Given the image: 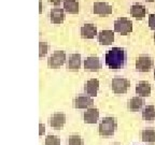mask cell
I'll list each match as a JSON object with an SVG mask.
<instances>
[{
  "label": "cell",
  "instance_id": "cell-1",
  "mask_svg": "<svg viewBox=\"0 0 155 145\" xmlns=\"http://www.w3.org/2000/svg\"><path fill=\"white\" fill-rule=\"evenodd\" d=\"M107 67L112 71H117L126 65L127 61V52L123 47H112L107 51L104 56Z\"/></svg>",
  "mask_w": 155,
  "mask_h": 145
},
{
  "label": "cell",
  "instance_id": "cell-2",
  "mask_svg": "<svg viewBox=\"0 0 155 145\" xmlns=\"http://www.w3.org/2000/svg\"><path fill=\"white\" fill-rule=\"evenodd\" d=\"M116 128H117V121H116L115 117H111V116H108V117H104L102 121L99 124V134L101 137H111L114 134Z\"/></svg>",
  "mask_w": 155,
  "mask_h": 145
},
{
  "label": "cell",
  "instance_id": "cell-3",
  "mask_svg": "<svg viewBox=\"0 0 155 145\" xmlns=\"http://www.w3.org/2000/svg\"><path fill=\"white\" fill-rule=\"evenodd\" d=\"M129 86H130V82H129V80H127L126 77L116 76V77H114L111 82V88L114 94H116V95L125 94V92L128 90Z\"/></svg>",
  "mask_w": 155,
  "mask_h": 145
},
{
  "label": "cell",
  "instance_id": "cell-4",
  "mask_svg": "<svg viewBox=\"0 0 155 145\" xmlns=\"http://www.w3.org/2000/svg\"><path fill=\"white\" fill-rule=\"evenodd\" d=\"M114 31L119 32L122 36L130 34L133 31V22L126 17H121L114 22Z\"/></svg>",
  "mask_w": 155,
  "mask_h": 145
},
{
  "label": "cell",
  "instance_id": "cell-5",
  "mask_svg": "<svg viewBox=\"0 0 155 145\" xmlns=\"http://www.w3.org/2000/svg\"><path fill=\"white\" fill-rule=\"evenodd\" d=\"M153 68V58L148 55H140L136 59V70L138 72H150Z\"/></svg>",
  "mask_w": 155,
  "mask_h": 145
},
{
  "label": "cell",
  "instance_id": "cell-6",
  "mask_svg": "<svg viewBox=\"0 0 155 145\" xmlns=\"http://www.w3.org/2000/svg\"><path fill=\"white\" fill-rule=\"evenodd\" d=\"M67 61V56L64 51H55L48 59V66L52 69L59 68Z\"/></svg>",
  "mask_w": 155,
  "mask_h": 145
},
{
  "label": "cell",
  "instance_id": "cell-7",
  "mask_svg": "<svg viewBox=\"0 0 155 145\" xmlns=\"http://www.w3.org/2000/svg\"><path fill=\"white\" fill-rule=\"evenodd\" d=\"M102 65L99 57L90 56L84 60V71L85 72H98L101 69Z\"/></svg>",
  "mask_w": 155,
  "mask_h": 145
},
{
  "label": "cell",
  "instance_id": "cell-8",
  "mask_svg": "<svg viewBox=\"0 0 155 145\" xmlns=\"http://www.w3.org/2000/svg\"><path fill=\"white\" fill-rule=\"evenodd\" d=\"M94 104V100L91 96L79 95L73 99V108L74 109H90Z\"/></svg>",
  "mask_w": 155,
  "mask_h": 145
},
{
  "label": "cell",
  "instance_id": "cell-9",
  "mask_svg": "<svg viewBox=\"0 0 155 145\" xmlns=\"http://www.w3.org/2000/svg\"><path fill=\"white\" fill-rule=\"evenodd\" d=\"M81 68V55L80 54H70L66 61V69L69 72H78Z\"/></svg>",
  "mask_w": 155,
  "mask_h": 145
},
{
  "label": "cell",
  "instance_id": "cell-10",
  "mask_svg": "<svg viewBox=\"0 0 155 145\" xmlns=\"http://www.w3.org/2000/svg\"><path fill=\"white\" fill-rule=\"evenodd\" d=\"M48 123L52 128L55 130H61L66 124V115L64 113H55L50 117Z\"/></svg>",
  "mask_w": 155,
  "mask_h": 145
},
{
  "label": "cell",
  "instance_id": "cell-11",
  "mask_svg": "<svg viewBox=\"0 0 155 145\" xmlns=\"http://www.w3.org/2000/svg\"><path fill=\"white\" fill-rule=\"evenodd\" d=\"M93 12L97 15L104 16V15L112 14V12H113V8H112V5H110L109 3L97 1V2H95L94 5H93Z\"/></svg>",
  "mask_w": 155,
  "mask_h": 145
},
{
  "label": "cell",
  "instance_id": "cell-12",
  "mask_svg": "<svg viewBox=\"0 0 155 145\" xmlns=\"http://www.w3.org/2000/svg\"><path fill=\"white\" fill-rule=\"evenodd\" d=\"M50 21L52 24H63L65 21V10L55 7L50 12Z\"/></svg>",
  "mask_w": 155,
  "mask_h": 145
},
{
  "label": "cell",
  "instance_id": "cell-13",
  "mask_svg": "<svg viewBox=\"0 0 155 145\" xmlns=\"http://www.w3.org/2000/svg\"><path fill=\"white\" fill-rule=\"evenodd\" d=\"M99 89V81L97 79H91L84 84V92L91 97H96Z\"/></svg>",
  "mask_w": 155,
  "mask_h": 145
},
{
  "label": "cell",
  "instance_id": "cell-14",
  "mask_svg": "<svg viewBox=\"0 0 155 145\" xmlns=\"http://www.w3.org/2000/svg\"><path fill=\"white\" fill-rule=\"evenodd\" d=\"M99 119V110L96 108H90L83 114V121L85 124H96Z\"/></svg>",
  "mask_w": 155,
  "mask_h": 145
},
{
  "label": "cell",
  "instance_id": "cell-15",
  "mask_svg": "<svg viewBox=\"0 0 155 145\" xmlns=\"http://www.w3.org/2000/svg\"><path fill=\"white\" fill-rule=\"evenodd\" d=\"M98 42L101 45H110L114 42V31L112 30H101L97 36Z\"/></svg>",
  "mask_w": 155,
  "mask_h": 145
},
{
  "label": "cell",
  "instance_id": "cell-16",
  "mask_svg": "<svg viewBox=\"0 0 155 145\" xmlns=\"http://www.w3.org/2000/svg\"><path fill=\"white\" fill-rule=\"evenodd\" d=\"M80 34L83 39H93L95 38L96 34H97V27L94 24L87 23L81 27Z\"/></svg>",
  "mask_w": 155,
  "mask_h": 145
},
{
  "label": "cell",
  "instance_id": "cell-17",
  "mask_svg": "<svg viewBox=\"0 0 155 145\" xmlns=\"http://www.w3.org/2000/svg\"><path fill=\"white\" fill-rule=\"evenodd\" d=\"M152 87L147 81H140L136 85V94L140 97H150Z\"/></svg>",
  "mask_w": 155,
  "mask_h": 145
},
{
  "label": "cell",
  "instance_id": "cell-18",
  "mask_svg": "<svg viewBox=\"0 0 155 145\" xmlns=\"http://www.w3.org/2000/svg\"><path fill=\"white\" fill-rule=\"evenodd\" d=\"M147 13H148V10L143 5L136 3L130 7V15L135 17L137 21H142L143 17L147 15Z\"/></svg>",
  "mask_w": 155,
  "mask_h": 145
},
{
  "label": "cell",
  "instance_id": "cell-19",
  "mask_svg": "<svg viewBox=\"0 0 155 145\" xmlns=\"http://www.w3.org/2000/svg\"><path fill=\"white\" fill-rule=\"evenodd\" d=\"M144 105V100L142 97L137 96L130 98V100H128L127 102V108L130 112H137L139 110L142 109V106Z\"/></svg>",
  "mask_w": 155,
  "mask_h": 145
},
{
  "label": "cell",
  "instance_id": "cell-20",
  "mask_svg": "<svg viewBox=\"0 0 155 145\" xmlns=\"http://www.w3.org/2000/svg\"><path fill=\"white\" fill-rule=\"evenodd\" d=\"M64 10L69 14H78L80 10V5L78 0H64Z\"/></svg>",
  "mask_w": 155,
  "mask_h": 145
},
{
  "label": "cell",
  "instance_id": "cell-21",
  "mask_svg": "<svg viewBox=\"0 0 155 145\" xmlns=\"http://www.w3.org/2000/svg\"><path fill=\"white\" fill-rule=\"evenodd\" d=\"M141 138L142 141L150 144H155V129L147 128L141 132Z\"/></svg>",
  "mask_w": 155,
  "mask_h": 145
},
{
  "label": "cell",
  "instance_id": "cell-22",
  "mask_svg": "<svg viewBox=\"0 0 155 145\" xmlns=\"http://www.w3.org/2000/svg\"><path fill=\"white\" fill-rule=\"evenodd\" d=\"M142 118L147 121H153L155 119V105H147L142 110Z\"/></svg>",
  "mask_w": 155,
  "mask_h": 145
},
{
  "label": "cell",
  "instance_id": "cell-23",
  "mask_svg": "<svg viewBox=\"0 0 155 145\" xmlns=\"http://www.w3.org/2000/svg\"><path fill=\"white\" fill-rule=\"evenodd\" d=\"M68 145H84V141L79 134H71L67 140Z\"/></svg>",
  "mask_w": 155,
  "mask_h": 145
},
{
  "label": "cell",
  "instance_id": "cell-24",
  "mask_svg": "<svg viewBox=\"0 0 155 145\" xmlns=\"http://www.w3.org/2000/svg\"><path fill=\"white\" fill-rule=\"evenodd\" d=\"M45 145H61V140L56 135H48L45 138Z\"/></svg>",
  "mask_w": 155,
  "mask_h": 145
},
{
  "label": "cell",
  "instance_id": "cell-25",
  "mask_svg": "<svg viewBox=\"0 0 155 145\" xmlns=\"http://www.w3.org/2000/svg\"><path fill=\"white\" fill-rule=\"evenodd\" d=\"M48 44L46 42H40L39 43V57L42 58L48 54Z\"/></svg>",
  "mask_w": 155,
  "mask_h": 145
},
{
  "label": "cell",
  "instance_id": "cell-26",
  "mask_svg": "<svg viewBox=\"0 0 155 145\" xmlns=\"http://www.w3.org/2000/svg\"><path fill=\"white\" fill-rule=\"evenodd\" d=\"M149 27L152 30H155V14H150L149 15Z\"/></svg>",
  "mask_w": 155,
  "mask_h": 145
},
{
  "label": "cell",
  "instance_id": "cell-27",
  "mask_svg": "<svg viewBox=\"0 0 155 145\" xmlns=\"http://www.w3.org/2000/svg\"><path fill=\"white\" fill-rule=\"evenodd\" d=\"M48 2L52 3V5H55V7H58L61 2H64V0H48Z\"/></svg>",
  "mask_w": 155,
  "mask_h": 145
},
{
  "label": "cell",
  "instance_id": "cell-28",
  "mask_svg": "<svg viewBox=\"0 0 155 145\" xmlns=\"http://www.w3.org/2000/svg\"><path fill=\"white\" fill-rule=\"evenodd\" d=\"M39 128H40V130H39V135H43L44 132H45V126H44L43 124H40V125H39Z\"/></svg>",
  "mask_w": 155,
  "mask_h": 145
},
{
  "label": "cell",
  "instance_id": "cell-29",
  "mask_svg": "<svg viewBox=\"0 0 155 145\" xmlns=\"http://www.w3.org/2000/svg\"><path fill=\"white\" fill-rule=\"evenodd\" d=\"M39 5H40V10H39V13L41 14V13H42V1H41V0L39 1Z\"/></svg>",
  "mask_w": 155,
  "mask_h": 145
},
{
  "label": "cell",
  "instance_id": "cell-30",
  "mask_svg": "<svg viewBox=\"0 0 155 145\" xmlns=\"http://www.w3.org/2000/svg\"><path fill=\"white\" fill-rule=\"evenodd\" d=\"M145 1H148V2H154L155 0H145Z\"/></svg>",
  "mask_w": 155,
  "mask_h": 145
},
{
  "label": "cell",
  "instance_id": "cell-31",
  "mask_svg": "<svg viewBox=\"0 0 155 145\" xmlns=\"http://www.w3.org/2000/svg\"><path fill=\"white\" fill-rule=\"evenodd\" d=\"M153 39H154V42H155V34H154V37H153Z\"/></svg>",
  "mask_w": 155,
  "mask_h": 145
},
{
  "label": "cell",
  "instance_id": "cell-32",
  "mask_svg": "<svg viewBox=\"0 0 155 145\" xmlns=\"http://www.w3.org/2000/svg\"><path fill=\"white\" fill-rule=\"evenodd\" d=\"M154 79H155V69H154Z\"/></svg>",
  "mask_w": 155,
  "mask_h": 145
},
{
  "label": "cell",
  "instance_id": "cell-33",
  "mask_svg": "<svg viewBox=\"0 0 155 145\" xmlns=\"http://www.w3.org/2000/svg\"><path fill=\"white\" fill-rule=\"evenodd\" d=\"M115 145H120V144H115Z\"/></svg>",
  "mask_w": 155,
  "mask_h": 145
}]
</instances>
